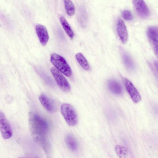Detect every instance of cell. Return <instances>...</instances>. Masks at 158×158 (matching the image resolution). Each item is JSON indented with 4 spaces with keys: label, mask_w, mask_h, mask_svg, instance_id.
<instances>
[{
    "label": "cell",
    "mask_w": 158,
    "mask_h": 158,
    "mask_svg": "<svg viewBox=\"0 0 158 158\" xmlns=\"http://www.w3.org/2000/svg\"><path fill=\"white\" fill-rule=\"evenodd\" d=\"M132 3L136 12L139 17L143 19L149 17V10L144 0H133Z\"/></svg>",
    "instance_id": "6"
},
{
    "label": "cell",
    "mask_w": 158,
    "mask_h": 158,
    "mask_svg": "<svg viewBox=\"0 0 158 158\" xmlns=\"http://www.w3.org/2000/svg\"><path fill=\"white\" fill-rule=\"evenodd\" d=\"M65 8L67 14L69 16L73 15L75 13V8L71 0H64Z\"/></svg>",
    "instance_id": "17"
},
{
    "label": "cell",
    "mask_w": 158,
    "mask_h": 158,
    "mask_svg": "<svg viewBox=\"0 0 158 158\" xmlns=\"http://www.w3.org/2000/svg\"><path fill=\"white\" fill-rule=\"evenodd\" d=\"M76 58L82 68L86 70L90 69L89 64L83 55L81 53H78L76 54Z\"/></svg>",
    "instance_id": "16"
},
{
    "label": "cell",
    "mask_w": 158,
    "mask_h": 158,
    "mask_svg": "<svg viewBox=\"0 0 158 158\" xmlns=\"http://www.w3.org/2000/svg\"><path fill=\"white\" fill-rule=\"evenodd\" d=\"M29 122L30 131L34 140L45 152H48L50 145L47 138L49 130L48 122L39 114L33 112L29 114Z\"/></svg>",
    "instance_id": "1"
},
{
    "label": "cell",
    "mask_w": 158,
    "mask_h": 158,
    "mask_svg": "<svg viewBox=\"0 0 158 158\" xmlns=\"http://www.w3.org/2000/svg\"><path fill=\"white\" fill-rule=\"evenodd\" d=\"M35 30L40 43L43 45H45L49 39L47 29L44 26L39 24L35 27Z\"/></svg>",
    "instance_id": "11"
},
{
    "label": "cell",
    "mask_w": 158,
    "mask_h": 158,
    "mask_svg": "<svg viewBox=\"0 0 158 158\" xmlns=\"http://www.w3.org/2000/svg\"><path fill=\"white\" fill-rule=\"evenodd\" d=\"M115 150L118 156L120 158H125L127 156V152L126 148L123 146L117 145L115 148Z\"/></svg>",
    "instance_id": "18"
},
{
    "label": "cell",
    "mask_w": 158,
    "mask_h": 158,
    "mask_svg": "<svg viewBox=\"0 0 158 158\" xmlns=\"http://www.w3.org/2000/svg\"><path fill=\"white\" fill-rule=\"evenodd\" d=\"M117 30L122 42L123 44L126 43L128 39L127 31L123 21L120 19L118 20Z\"/></svg>",
    "instance_id": "10"
},
{
    "label": "cell",
    "mask_w": 158,
    "mask_h": 158,
    "mask_svg": "<svg viewBox=\"0 0 158 158\" xmlns=\"http://www.w3.org/2000/svg\"><path fill=\"white\" fill-rule=\"evenodd\" d=\"M60 110L64 118L69 126H74L77 124V115L71 105L68 103H63L61 106Z\"/></svg>",
    "instance_id": "2"
},
{
    "label": "cell",
    "mask_w": 158,
    "mask_h": 158,
    "mask_svg": "<svg viewBox=\"0 0 158 158\" xmlns=\"http://www.w3.org/2000/svg\"><path fill=\"white\" fill-rule=\"evenodd\" d=\"M122 59L125 66L128 70H133L134 69V63L131 56L127 53L125 52L123 53Z\"/></svg>",
    "instance_id": "14"
},
{
    "label": "cell",
    "mask_w": 158,
    "mask_h": 158,
    "mask_svg": "<svg viewBox=\"0 0 158 158\" xmlns=\"http://www.w3.org/2000/svg\"><path fill=\"white\" fill-rule=\"evenodd\" d=\"M50 60L53 65L65 76L68 77L71 76V69L63 57L53 53L51 54Z\"/></svg>",
    "instance_id": "3"
},
{
    "label": "cell",
    "mask_w": 158,
    "mask_h": 158,
    "mask_svg": "<svg viewBox=\"0 0 158 158\" xmlns=\"http://www.w3.org/2000/svg\"><path fill=\"white\" fill-rule=\"evenodd\" d=\"M50 70L60 88L64 92H69L70 90V86L64 76L59 70L54 67H52Z\"/></svg>",
    "instance_id": "4"
},
{
    "label": "cell",
    "mask_w": 158,
    "mask_h": 158,
    "mask_svg": "<svg viewBox=\"0 0 158 158\" xmlns=\"http://www.w3.org/2000/svg\"><path fill=\"white\" fill-rule=\"evenodd\" d=\"M107 85L109 89L112 93L118 95L121 94L122 93V87L117 81L110 80L108 81Z\"/></svg>",
    "instance_id": "13"
},
{
    "label": "cell",
    "mask_w": 158,
    "mask_h": 158,
    "mask_svg": "<svg viewBox=\"0 0 158 158\" xmlns=\"http://www.w3.org/2000/svg\"><path fill=\"white\" fill-rule=\"evenodd\" d=\"M65 142L70 150L75 152L77 150L78 147V142L76 138L73 135H68L65 137Z\"/></svg>",
    "instance_id": "12"
},
{
    "label": "cell",
    "mask_w": 158,
    "mask_h": 158,
    "mask_svg": "<svg viewBox=\"0 0 158 158\" xmlns=\"http://www.w3.org/2000/svg\"><path fill=\"white\" fill-rule=\"evenodd\" d=\"M124 83L126 89L132 101L135 103L140 102L141 99V96L132 82L125 78Z\"/></svg>",
    "instance_id": "9"
},
{
    "label": "cell",
    "mask_w": 158,
    "mask_h": 158,
    "mask_svg": "<svg viewBox=\"0 0 158 158\" xmlns=\"http://www.w3.org/2000/svg\"><path fill=\"white\" fill-rule=\"evenodd\" d=\"M122 16L125 20L130 21L133 19V15L131 12L129 10H124L122 13Z\"/></svg>",
    "instance_id": "19"
},
{
    "label": "cell",
    "mask_w": 158,
    "mask_h": 158,
    "mask_svg": "<svg viewBox=\"0 0 158 158\" xmlns=\"http://www.w3.org/2000/svg\"><path fill=\"white\" fill-rule=\"evenodd\" d=\"M0 131L2 137L5 139L10 138L12 131L10 124L4 114L0 111Z\"/></svg>",
    "instance_id": "5"
},
{
    "label": "cell",
    "mask_w": 158,
    "mask_h": 158,
    "mask_svg": "<svg viewBox=\"0 0 158 158\" xmlns=\"http://www.w3.org/2000/svg\"><path fill=\"white\" fill-rule=\"evenodd\" d=\"M60 20L64 29L67 34L71 39H73L74 35V33L66 19L64 17L61 16L60 18Z\"/></svg>",
    "instance_id": "15"
},
{
    "label": "cell",
    "mask_w": 158,
    "mask_h": 158,
    "mask_svg": "<svg viewBox=\"0 0 158 158\" xmlns=\"http://www.w3.org/2000/svg\"><path fill=\"white\" fill-rule=\"evenodd\" d=\"M147 35L156 55L158 54V28L157 27L151 26L147 31Z\"/></svg>",
    "instance_id": "8"
},
{
    "label": "cell",
    "mask_w": 158,
    "mask_h": 158,
    "mask_svg": "<svg viewBox=\"0 0 158 158\" xmlns=\"http://www.w3.org/2000/svg\"><path fill=\"white\" fill-rule=\"evenodd\" d=\"M39 99L43 107L48 111L54 113L57 110V104L54 101L44 94H41Z\"/></svg>",
    "instance_id": "7"
}]
</instances>
